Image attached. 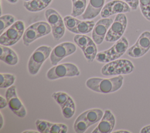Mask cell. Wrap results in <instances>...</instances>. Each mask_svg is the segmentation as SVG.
I'll return each instance as SVG.
<instances>
[{"mask_svg": "<svg viewBox=\"0 0 150 133\" xmlns=\"http://www.w3.org/2000/svg\"><path fill=\"white\" fill-rule=\"evenodd\" d=\"M105 0H89L88 4L82 15L83 19H91L96 18L101 11Z\"/></svg>", "mask_w": 150, "mask_h": 133, "instance_id": "7c38bea8", "label": "cell"}, {"mask_svg": "<svg viewBox=\"0 0 150 133\" xmlns=\"http://www.w3.org/2000/svg\"><path fill=\"white\" fill-rule=\"evenodd\" d=\"M52 97L60 106V107H62L70 98V96L67 94L62 91L53 93L52 95Z\"/></svg>", "mask_w": 150, "mask_h": 133, "instance_id": "d6a6232c", "label": "cell"}, {"mask_svg": "<svg viewBox=\"0 0 150 133\" xmlns=\"http://www.w3.org/2000/svg\"><path fill=\"white\" fill-rule=\"evenodd\" d=\"M74 41L76 44L81 49L83 50L84 47L88 44L91 40L90 37L83 34H78L74 37Z\"/></svg>", "mask_w": 150, "mask_h": 133, "instance_id": "4dcf8cb0", "label": "cell"}, {"mask_svg": "<svg viewBox=\"0 0 150 133\" xmlns=\"http://www.w3.org/2000/svg\"><path fill=\"white\" fill-rule=\"evenodd\" d=\"M0 59L5 63L13 66L18 63V57L16 53L10 47L1 45Z\"/></svg>", "mask_w": 150, "mask_h": 133, "instance_id": "5bb4252c", "label": "cell"}, {"mask_svg": "<svg viewBox=\"0 0 150 133\" xmlns=\"http://www.w3.org/2000/svg\"><path fill=\"white\" fill-rule=\"evenodd\" d=\"M15 18L11 15H4L0 17V34H2L4 30L15 23Z\"/></svg>", "mask_w": 150, "mask_h": 133, "instance_id": "d4e9b609", "label": "cell"}, {"mask_svg": "<svg viewBox=\"0 0 150 133\" xmlns=\"http://www.w3.org/2000/svg\"><path fill=\"white\" fill-rule=\"evenodd\" d=\"M0 119H1V124H0V129H1L3 127L4 125V118L3 116L2 115V113H1V117H0Z\"/></svg>", "mask_w": 150, "mask_h": 133, "instance_id": "60d3db41", "label": "cell"}, {"mask_svg": "<svg viewBox=\"0 0 150 133\" xmlns=\"http://www.w3.org/2000/svg\"><path fill=\"white\" fill-rule=\"evenodd\" d=\"M52 48L47 46H41L35 50L28 61V68L32 75L36 74L44 62L50 56Z\"/></svg>", "mask_w": 150, "mask_h": 133, "instance_id": "277c9868", "label": "cell"}, {"mask_svg": "<svg viewBox=\"0 0 150 133\" xmlns=\"http://www.w3.org/2000/svg\"><path fill=\"white\" fill-rule=\"evenodd\" d=\"M123 80L124 77L122 75L109 79L91 77L86 81V85L94 91L107 94L118 90L122 86Z\"/></svg>", "mask_w": 150, "mask_h": 133, "instance_id": "6da1fadb", "label": "cell"}, {"mask_svg": "<svg viewBox=\"0 0 150 133\" xmlns=\"http://www.w3.org/2000/svg\"><path fill=\"white\" fill-rule=\"evenodd\" d=\"M135 69L133 63L127 59H119L111 61L105 64L101 69V73L106 76L128 74Z\"/></svg>", "mask_w": 150, "mask_h": 133, "instance_id": "3957f363", "label": "cell"}, {"mask_svg": "<svg viewBox=\"0 0 150 133\" xmlns=\"http://www.w3.org/2000/svg\"><path fill=\"white\" fill-rule=\"evenodd\" d=\"M139 5L142 15L150 21V0H139Z\"/></svg>", "mask_w": 150, "mask_h": 133, "instance_id": "1f68e13d", "label": "cell"}, {"mask_svg": "<svg viewBox=\"0 0 150 133\" xmlns=\"http://www.w3.org/2000/svg\"><path fill=\"white\" fill-rule=\"evenodd\" d=\"M115 119L109 110L104 111V115L97 127L92 131V133H110L114 129Z\"/></svg>", "mask_w": 150, "mask_h": 133, "instance_id": "8fae6325", "label": "cell"}, {"mask_svg": "<svg viewBox=\"0 0 150 133\" xmlns=\"http://www.w3.org/2000/svg\"><path fill=\"white\" fill-rule=\"evenodd\" d=\"M45 15L47 22L50 25L51 27L55 26L63 19L60 15L56 11L52 8L46 10Z\"/></svg>", "mask_w": 150, "mask_h": 133, "instance_id": "d6986e66", "label": "cell"}, {"mask_svg": "<svg viewBox=\"0 0 150 133\" xmlns=\"http://www.w3.org/2000/svg\"><path fill=\"white\" fill-rule=\"evenodd\" d=\"M127 54L133 58H139L143 56L146 53L137 44L133 45L127 50Z\"/></svg>", "mask_w": 150, "mask_h": 133, "instance_id": "f546056e", "label": "cell"}, {"mask_svg": "<svg viewBox=\"0 0 150 133\" xmlns=\"http://www.w3.org/2000/svg\"><path fill=\"white\" fill-rule=\"evenodd\" d=\"M5 98L8 101L9 108L16 115L21 118H23L26 116V108L17 96L15 86H12L7 89L5 93Z\"/></svg>", "mask_w": 150, "mask_h": 133, "instance_id": "ba28073f", "label": "cell"}, {"mask_svg": "<svg viewBox=\"0 0 150 133\" xmlns=\"http://www.w3.org/2000/svg\"><path fill=\"white\" fill-rule=\"evenodd\" d=\"M140 132L141 133H150V125H148L143 127L141 129Z\"/></svg>", "mask_w": 150, "mask_h": 133, "instance_id": "f35d334b", "label": "cell"}, {"mask_svg": "<svg viewBox=\"0 0 150 133\" xmlns=\"http://www.w3.org/2000/svg\"><path fill=\"white\" fill-rule=\"evenodd\" d=\"M7 105H8V104L6 99L4 98L2 96H0V108L2 109Z\"/></svg>", "mask_w": 150, "mask_h": 133, "instance_id": "74e56055", "label": "cell"}, {"mask_svg": "<svg viewBox=\"0 0 150 133\" xmlns=\"http://www.w3.org/2000/svg\"><path fill=\"white\" fill-rule=\"evenodd\" d=\"M25 25L21 21H16L0 36V44L4 46H12L16 43L23 36Z\"/></svg>", "mask_w": 150, "mask_h": 133, "instance_id": "5b68a950", "label": "cell"}, {"mask_svg": "<svg viewBox=\"0 0 150 133\" xmlns=\"http://www.w3.org/2000/svg\"><path fill=\"white\" fill-rule=\"evenodd\" d=\"M65 32V25L62 19L59 23L52 27V33L54 39L56 40L60 39Z\"/></svg>", "mask_w": 150, "mask_h": 133, "instance_id": "484cf974", "label": "cell"}, {"mask_svg": "<svg viewBox=\"0 0 150 133\" xmlns=\"http://www.w3.org/2000/svg\"><path fill=\"white\" fill-rule=\"evenodd\" d=\"M79 68L73 63H64L54 66L47 72L48 79L53 80L65 77H74L80 75Z\"/></svg>", "mask_w": 150, "mask_h": 133, "instance_id": "8992f818", "label": "cell"}, {"mask_svg": "<svg viewBox=\"0 0 150 133\" xmlns=\"http://www.w3.org/2000/svg\"><path fill=\"white\" fill-rule=\"evenodd\" d=\"M8 2H11V3H12V4H15L18 2V0H7Z\"/></svg>", "mask_w": 150, "mask_h": 133, "instance_id": "7bdbcfd3", "label": "cell"}, {"mask_svg": "<svg viewBox=\"0 0 150 133\" xmlns=\"http://www.w3.org/2000/svg\"><path fill=\"white\" fill-rule=\"evenodd\" d=\"M94 22L93 21H83L78 23L74 33L86 34L90 32L94 27Z\"/></svg>", "mask_w": 150, "mask_h": 133, "instance_id": "ffe728a7", "label": "cell"}, {"mask_svg": "<svg viewBox=\"0 0 150 133\" xmlns=\"http://www.w3.org/2000/svg\"><path fill=\"white\" fill-rule=\"evenodd\" d=\"M73 7L71 11V16L77 17L83 14L85 10L87 4L86 0H74L72 1Z\"/></svg>", "mask_w": 150, "mask_h": 133, "instance_id": "7402d4cb", "label": "cell"}, {"mask_svg": "<svg viewBox=\"0 0 150 133\" xmlns=\"http://www.w3.org/2000/svg\"><path fill=\"white\" fill-rule=\"evenodd\" d=\"M22 38L23 44L26 46H28L31 43L39 38V36L33 26L31 25L24 32Z\"/></svg>", "mask_w": 150, "mask_h": 133, "instance_id": "2e32d148", "label": "cell"}, {"mask_svg": "<svg viewBox=\"0 0 150 133\" xmlns=\"http://www.w3.org/2000/svg\"><path fill=\"white\" fill-rule=\"evenodd\" d=\"M76 50V46L71 42H63L56 46L52 50L50 59L52 64L56 66L64 57L73 54Z\"/></svg>", "mask_w": 150, "mask_h": 133, "instance_id": "9c48e42d", "label": "cell"}, {"mask_svg": "<svg viewBox=\"0 0 150 133\" xmlns=\"http://www.w3.org/2000/svg\"><path fill=\"white\" fill-rule=\"evenodd\" d=\"M114 133H130V131H127V130H118L113 132Z\"/></svg>", "mask_w": 150, "mask_h": 133, "instance_id": "ab89813d", "label": "cell"}, {"mask_svg": "<svg viewBox=\"0 0 150 133\" xmlns=\"http://www.w3.org/2000/svg\"><path fill=\"white\" fill-rule=\"evenodd\" d=\"M36 128L38 131L40 133H49V131L52 123L45 121L37 120L35 122Z\"/></svg>", "mask_w": 150, "mask_h": 133, "instance_id": "836d02e7", "label": "cell"}, {"mask_svg": "<svg viewBox=\"0 0 150 133\" xmlns=\"http://www.w3.org/2000/svg\"><path fill=\"white\" fill-rule=\"evenodd\" d=\"M15 81V76L12 74L1 73V88H8L14 83Z\"/></svg>", "mask_w": 150, "mask_h": 133, "instance_id": "4316f807", "label": "cell"}, {"mask_svg": "<svg viewBox=\"0 0 150 133\" xmlns=\"http://www.w3.org/2000/svg\"><path fill=\"white\" fill-rule=\"evenodd\" d=\"M63 22L66 28L69 31L74 33L75 29L80 21L73 16H66L63 18Z\"/></svg>", "mask_w": 150, "mask_h": 133, "instance_id": "83f0119b", "label": "cell"}, {"mask_svg": "<svg viewBox=\"0 0 150 133\" xmlns=\"http://www.w3.org/2000/svg\"><path fill=\"white\" fill-rule=\"evenodd\" d=\"M68 128L64 124H53L50 127L49 133H66Z\"/></svg>", "mask_w": 150, "mask_h": 133, "instance_id": "e575fe53", "label": "cell"}, {"mask_svg": "<svg viewBox=\"0 0 150 133\" xmlns=\"http://www.w3.org/2000/svg\"><path fill=\"white\" fill-rule=\"evenodd\" d=\"M23 132H24V133H29V132L36 133V132H38L37 131H23Z\"/></svg>", "mask_w": 150, "mask_h": 133, "instance_id": "b9f144b4", "label": "cell"}, {"mask_svg": "<svg viewBox=\"0 0 150 133\" xmlns=\"http://www.w3.org/2000/svg\"><path fill=\"white\" fill-rule=\"evenodd\" d=\"M125 2L130 6L132 10H136L139 5V0H121Z\"/></svg>", "mask_w": 150, "mask_h": 133, "instance_id": "8d00e7d4", "label": "cell"}, {"mask_svg": "<svg viewBox=\"0 0 150 133\" xmlns=\"http://www.w3.org/2000/svg\"><path fill=\"white\" fill-rule=\"evenodd\" d=\"M100 15H101V16L103 18H108V17H109L111 15L110 9V7H109V5H108V3L106 4L103 6V9L101 11Z\"/></svg>", "mask_w": 150, "mask_h": 133, "instance_id": "d590c367", "label": "cell"}, {"mask_svg": "<svg viewBox=\"0 0 150 133\" xmlns=\"http://www.w3.org/2000/svg\"><path fill=\"white\" fill-rule=\"evenodd\" d=\"M146 53L150 49V32L145 31L142 33L135 42Z\"/></svg>", "mask_w": 150, "mask_h": 133, "instance_id": "ac0fdd59", "label": "cell"}, {"mask_svg": "<svg viewBox=\"0 0 150 133\" xmlns=\"http://www.w3.org/2000/svg\"><path fill=\"white\" fill-rule=\"evenodd\" d=\"M61 109L64 118L69 119L73 116L75 112V104L70 97L66 103L61 107Z\"/></svg>", "mask_w": 150, "mask_h": 133, "instance_id": "603a6c76", "label": "cell"}, {"mask_svg": "<svg viewBox=\"0 0 150 133\" xmlns=\"http://www.w3.org/2000/svg\"><path fill=\"white\" fill-rule=\"evenodd\" d=\"M112 18H103L95 24L92 32V38L97 45L101 44L106 36V34L112 23Z\"/></svg>", "mask_w": 150, "mask_h": 133, "instance_id": "30bf717a", "label": "cell"}, {"mask_svg": "<svg viewBox=\"0 0 150 133\" xmlns=\"http://www.w3.org/2000/svg\"><path fill=\"white\" fill-rule=\"evenodd\" d=\"M128 46L127 39L125 37L122 36L111 47L97 54L96 59L100 63H108L117 60L127 52Z\"/></svg>", "mask_w": 150, "mask_h": 133, "instance_id": "7a4b0ae2", "label": "cell"}, {"mask_svg": "<svg viewBox=\"0 0 150 133\" xmlns=\"http://www.w3.org/2000/svg\"><path fill=\"white\" fill-rule=\"evenodd\" d=\"M71 1H74V0H71Z\"/></svg>", "mask_w": 150, "mask_h": 133, "instance_id": "ee69618b", "label": "cell"}, {"mask_svg": "<svg viewBox=\"0 0 150 133\" xmlns=\"http://www.w3.org/2000/svg\"><path fill=\"white\" fill-rule=\"evenodd\" d=\"M89 127L88 124L84 120L79 117H77L73 125L74 129L77 133L84 132Z\"/></svg>", "mask_w": 150, "mask_h": 133, "instance_id": "f1b7e54d", "label": "cell"}, {"mask_svg": "<svg viewBox=\"0 0 150 133\" xmlns=\"http://www.w3.org/2000/svg\"><path fill=\"white\" fill-rule=\"evenodd\" d=\"M83 54L88 62H92L97 55V47L93 40H91L88 44L82 50Z\"/></svg>", "mask_w": 150, "mask_h": 133, "instance_id": "e0dca14e", "label": "cell"}, {"mask_svg": "<svg viewBox=\"0 0 150 133\" xmlns=\"http://www.w3.org/2000/svg\"><path fill=\"white\" fill-rule=\"evenodd\" d=\"M36 29L39 37L48 35L52 31V27L49 23L46 22H38L32 24Z\"/></svg>", "mask_w": 150, "mask_h": 133, "instance_id": "cb8c5ba5", "label": "cell"}, {"mask_svg": "<svg viewBox=\"0 0 150 133\" xmlns=\"http://www.w3.org/2000/svg\"><path fill=\"white\" fill-rule=\"evenodd\" d=\"M24 7L30 12L40 11L46 8L42 0H30L23 2Z\"/></svg>", "mask_w": 150, "mask_h": 133, "instance_id": "44dd1931", "label": "cell"}, {"mask_svg": "<svg viewBox=\"0 0 150 133\" xmlns=\"http://www.w3.org/2000/svg\"><path fill=\"white\" fill-rule=\"evenodd\" d=\"M103 111L98 108H94L88 110L81 114H80L78 117L84 120L90 126L94 124H96L100 121L103 116Z\"/></svg>", "mask_w": 150, "mask_h": 133, "instance_id": "4fadbf2b", "label": "cell"}, {"mask_svg": "<svg viewBox=\"0 0 150 133\" xmlns=\"http://www.w3.org/2000/svg\"><path fill=\"white\" fill-rule=\"evenodd\" d=\"M127 25V19L124 13L117 14L110 27L105 37V40L114 42L119 40L123 35Z\"/></svg>", "mask_w": 150, "mask_h": 133, "instance_id": "52a82bcc", "label": "cell"}, {"mask_svg": "<svg viewBox=\"0 0 150 133\" xmlns=\"http://www.w3.org/2000/svg\"><path fill=\"white\" fill-rule=\"evenodd\" d=\"M111 15L129 12L131 8L125 2L121 0H114L108 2Z\"/></svg>", "mask_w": 150, "mask_h": 133, "instance_id": "9a60e30c", "label": "cell"}]
</instances>
